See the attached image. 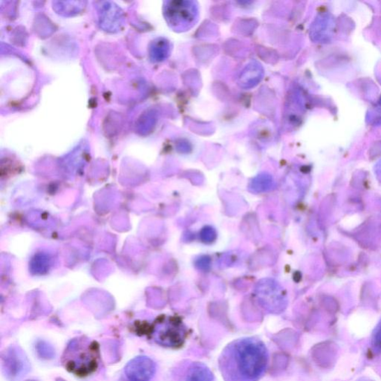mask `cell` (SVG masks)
<instances>
[{"label": "cell", "mask_w": 381, "mask_h": 381, "mask_svg": "<svg viewBox=\"0 0 381 381\" xmlns=\"http://www.w3.org/2000/svg\"><path fill=\"white\" fill-rule=\"evenodd\" d=\"M269 352L259 339L244 338L228 344L218 365L225 381H259L266 373Z\"/></svg>", "instance_id": "cell-1"}, {"label": "cell", "mask_w": 381, "mask_h": 381, "mask_svg": "<svg viewBox=\"0 0 381 381\" xmlns=\"http://www.w3.org/2000/svg\"><path fill=\"white\" fill-rule=\"evenodd\" d=\"M99 349L96 341L79 337L69 342L62 356L66 371L79 377L94 373L99 366Z\"/></svg>", "instance_id": "cell-2"}, {"label": "cell", "mask_w": 381, "mask_h": 381, "mask_svg": "<svg viewBox=\"0 0 381 381\" xmlns=\"http://www.w3.org/2000/svg\"><path fill=\"white\" fill-rule=\"evenodd\" d=\"M150 333L157 344L171 348L180 346L186 337V331L174 320L157 321Z\"/></svg>", "instance_id": "cell-3"}, {"label": "cell", "mask_w": 381, "mask_h": 381, "mask_svg": "<svg viewBox=\"0 0 381 381\" xmlns=\"http://www.w3.org/2000/svg\"><path fill=\"white\" fill-rule=\"evenodd\" d=\"M3 368L8 379L17 381L28 373L29 364L22 351L13 347L7 350L3 356Z\"/></svg>", "instance_id": "cell-4"}, {"label": "cell", "mask_w": 381, "mask_h": 381, "mask_svg": "<svg viewBox=\"0 0 381 381\" xmlns=\"http://www.w3.org/2000/svg\"><path fill=\"white\" fill-rule=\"evenodd\" d=\"M154 362L145 356H138L124 368V375L129 381H151L155 375Z\"/></svg>", "instance_id": "cell-5"}, {"label": "cell", "mask_w": 381, "mask_h": 381, "mask_svg": "<svg viewBox=\"0 0 381 381\" xmlns=\"http://www.w3.org/2000/svg\"><path fill=\"white\" fill-rule=\"evenodd\" d=\"M187 381H214V375L206 365L195 363L189 368Z\"/></svg>", "instance_id": "cell-6"}, {"label": "cell", "mask_w": 381, "mask_h": 381, "mask_svg": "<svg viewBox=\"0 0 381 381\" xmlns=\"http://www.w3.org/2000/svg\"><path fill=\"white\" fill-rule=\"evenodd\" d=\"M37 351L40 356L45 359H48L50 357L52 359L55 353L52 346L45 342H40L37 344Z\"/></svg>", "instance_id": "cell-7"}, {"label": "cell", "mask_w": 381, "mask_h": 381, "mask_svg": "<svg viewBox=\"0 0 381 381\" xmlns=\"http://www.w3.org/2000/svg\"><path fill=\"white\" fill-rule=\"evenodd\" d=\"M374 346L377 350H381V324L375 334Z\"/></svg>", "instance_id": "cell-8"}, {"label": "cell", "mask_w": 381, "mask_h": 381, "mask_svg": "<svg viewBox=\"0 0 381 381\" xmlns=\"http://www.w3.org/2000/svg\"><path fill=\"white\" fill-rule=\"evenodd\" d=\"M32 381V380H31Z\"/></svg>", "instance_id": "cell-9"}]
</instances>
